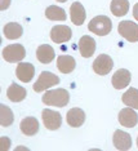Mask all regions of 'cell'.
<instances>
[{"label":"cell","mask_w":138,"mask_h":151,"mask_svg":"<svg viewBox=\"0 0 138 151\" xmlns=\"http://www.w3.org/2000/svg\"><path fill=\"white\" fill-rule=\"evenodd\" d=\"M118 31L129 43L138 42V25L132 21H121L118 26Z\"/></svg>","instance_id":"cell-5"},{"label":"cell","mask_w":138,"mask_h":151,"mask_svg":"<svg viewBox=\"0 0 138 151\" xmlns=\"http://www.w3.org/2000/svg\"><path fill=\"white\" fill-rule=\"evenodd\" d=\"M19 128L25 136H35L39 130V122L34 116H27L21 122Z\"/></svg>","instance_id":"cell-16"},{"label":"cell","mask_w":138,"mask_h":151,"mask_svg":"<svg viewBox=\"0 0 138 151\" xmlns=\"http://www.w3.org/2000/svg\"><path fill=\"white\" fill-rule=\"evenodd\" d=\"M70 16H71V21L74 25L80 26L84 23L85 18H87V12H85L84 6H83L79 1L72 3L70 6Z\"/></svg>","instance_id":"cell-14"},{"label":"cell","mask_w":138,"mask_h":151,"mask_svg":"<svg viewBox=\"0 0 138 151\" xmlns=\"http://www.w3.org/2000/svg\"><path fill=\"white\" fill-rule=\"evenodd\" d=\"M68 92L63 88L53 89V91H48L43 96V102L49 106H56V107H65L68 104Z\"/></svg>","instance_id":"cell-1"},{"label":"cell","mask_w":138,"mask_h":151,"mask_svg":"<svg viewBox=\"0 0 138 151\" xmlns=\"http://www.w3.org/2000/svg\"><path fill=\"white\" fill-rule=\"evenodd\" d=\"M72 31L68 26L65 25H57L50 30V39L53 40V43L61 44V43H66L71 39Z\"/></svg>","instance_id":"cell-8"},{"label":"cell","mask_w":138,"mask_h":151,"mask_svg":"<svg viewBox=\"0 0 138 151\" xmlns=\"http://www.w3.org/2000/svg\"><path fill=\"white\" fill-rule=\"evenodd\" d=\"M119 123L126 128H133L138 123V114L133 110V107L123 109L119 112Z\"/></svg>","instance_id":"cell-10"},{"label":"cell","mask_w":138,"mask_h":151,"mask_svg":"<svg viewBox=\"0 0 138 151\" xmlns=\"http://www.w3.org/2000/svg\"><path fill=\"white\" fill-rule=\"evenodd\" d=\"M130 73L125 68H120L118 70L114 76L111 79V83H112V87L115 89H124L125 87H128L129 83H130Z\"/></svg>","instance_id":"cell-12"},{"label":"cell","mask_w":138,"mask_h":151,"mask_svg":"<svg viewBox=\"0 0 138 151\" xmlns=\"http://www.w3.org/2000/svg\"><path fill=\"white\" fill-rule=\"evenodd\" d=\"M26 89L23 87H21L18 84H10V87L6 91V97H8L12 102H21L26 98Z\"/></svg>","instance_id":"cell-19"},{"label":"cell","mask_w":138,"mask_h":151,"mask_svg":"<svg viewBox=\"0 0 138 151\" xmlns=\"http://www.w3.org/2000/svg\"><path fill=\"white\" fill-rule=\"evenodd\" d=\"M121 101L124 105L133 107L134 110H138V89L136 88H129L121 96Z\"/></svg>","instance_id":"cell-23"},{"label":"cell","mask_w":138,"mask_h":151,"mask_svg":"<svg viewBox=\"0 0 138 151\" xmlns=\"http://www.w3.org/2000/svg\"><path fill=\"white\" fill-rule=\"evenodd\" d=\"M129 9V1L128 0H112L110 4V11L114 16L123 17L128 13Z\"/></svg>","instance_id":"cell-21"},{"label":"cell","mask_w":138,"mask_h":151,"mask_svg":"<svg viewBox=\"0 0 138 151\" xmlns=\"http://www.w3.org/2000/svg\"><path fill=\"white\" fill-rule=\"evenodd\" d=\"M14 122V115L13 111L5 105H0V124L3 127H9Z\"/></svg>","instance_id":"cell-24"},{"label":"cell","mask_w":138,"mask_h":151,"mask_svg":"<svg viewBox=\"0 0 138 151\" xmlns=\"http://www.w3.org/2000/svg\"><path fill=\"white\" fill-rule=\"evenodd\" d=\"M76 67V61L71 56H60L57 58V68L62 74H70Z\"/></svg>","instance_id":"cell-18"},{"label":"cell","mask_w":138,"mask_h":151,"mask_svg":"<svg viewBox=\"0 0 138 151\" xmlns=\"http://www.w3.org/2000/svg\"><path fill=\"white\" fill-rule=\"evenodd\" d=\"M66 120H67V124L70 127L79 128L85 122V112L81 109H78V107L71 109V110H68V112L66 115Z\"/></svg>","instance_id":"cell-15"},{"label":"cell","mask_w":138,"mask_h":151,"mask_svg":"<svg viewBox=\"0 0 138 151\" xmlns=\"http://www.w3.org/2000/svg\"><path fill=\"white\" fill-rule=\"evenodd\" d=\"M35 74V67L30 62H21L16 68V76L23 83H30Z\"/></svg>","instance_id":"cell-11"},{"label":"cell","mask_w":138,"mask_h":151,"mask_svg":"<svg viewBox=\"0 0 138 151\" xmlns=\"http://www.w3.org/2000/svg\"><path fill=\"white\" fill-rule=\"evenodd\" d=\"M9 146H10V139H8L6 137H1L0 138V150L1 151L9 150Z\"/></svg>","instance_id":"cell-25"},{"label":"cell","mask_w":138,"mask_h":151,"mask_svg":"<svg viewBox=\"0 0 138 151\" xmlns=\"http://www.w3.org/2000/svg\"><path fill=\"white\" fill-rule=\"evenodd\" d=\"M79 52L84 58H89L96 52V40L92 36L85 35L79 40Z\"/></svg>","instance_id":"cell-13"},{"label":"cell","mask_w":138,"mask_h":151,"mask_svg":"<svg viewBox=\"0 0 138 151\" xmlns=\"http://www.w3.org/2000/svg\"><path fill=\"white\" fill-rule=\"evenodd\" d=\"M26 57V50L21 44H10L3 49V58L6 62H21Z\"/></svg>","instance_id":"cell-4"},{"label":"cell","mask_w":138,"mask_h":151,"mask_svg":"<svg viewBox=\"0 0 138 151\" xmlns=\"http://www.w3.org/2000/svg\"><path fill=\"white\" fill-rule=\"evenodd\" d=\"M114 67L111 57L107 54H99L93 62V71L98 75H107Z\"/></svg>","instance_id":"cell-7"},{"label":"cell","mask_w":138,"mask_h":151,"mask_svg":"<svg viewBox=\"0 0 138 151\" xmlns=\"http://www.w3.org/2000/svg\"><path fill=\"white\" fill-rule=\"evenodd\" d=\"M133 17L138 21V3L134 4V6H133Z\"/></svg>","instance_id":"cell-27"},{"label":"cell","mask_w":138,"mask_h":151,"mask_svg":"<svg viewBox=\"0 0 138 151\" xmlns=\"http://www.w3.org/2000/svg\"><path fill=\"white\" fill-rule=\"evenodd\" d=\"M137 146H138V138H137Z\"/></svg>","instance_id":"cell-29"},{"label":"cell","mask_w":138,"mask_h":151,"mask_svg":"<svg viewBox=\"0 0 138 151\" xmlns=\"http://www.w3.org/2000/svg\"><path fill=\"white\" fill-rule=\"evenodd\" d=\"M60 83V78L57 75H54L53 73H49V71H43L39 78H37L36 83L34 84V91L40 93L43 91H47L53 85H57Z\"/></svg>","instance_id":"cell-3"},{"label":"cell","mask_w":138,"mask_h":151,"mask_svg":"<svg viewBox=\"0 0 138 151\" xmlns=\"http://www.w3.org/2000/svg\"><path fill=\"white\" fill-rule=\"evenodd\" d=\"M45 17L50 21H66V12L57 5H50L45 9Z\"/></svg>","instance_id":"cell-22"},{"label":"cell","mask_w":138,"mask_h":151,"mask_svg":"<svg viewBox=\"0 0 138 151\" xmlns=\"http://www.w3.org/2000/svg\"><path fill=\"white\" fill-rule=\"evenodd\" d=\"M58 3H65V1H67V0H57Z\"/></svg>","instance_id":"cell-28"},{"label":"cell","mask_w":138,"mask_h":151,"mask_svg":"<svg viewBox=\"0 0 138 151\" xmlns=\"http://www.w3.org/2000/svg\"><path fill=\"white\" fill-rule=\"evenodd\" d=\"M10 5V0H0V11H5Z\"/></svg>","instance_id":"cell-26"},{"label":"cell","mask_w":138,"mask_h":151,"mask_svg":"<svg viewBox=\"0 0 138 151\" xmlns=\"http://www.w3.org/2000/svg\"><path fill=\"white\" fill-rule=\"evenodd\" d=\"M89 31L98 36H106L111 32L112 29V22L107 16H97L92 18V21L88 25Z\"/></svg>","instance_id":"cell-2"},{"label":"cell","mask_w":138,"mask_h":151,"mask_svg":"<svg viewBox=\"0 0 138 151\" xmlns=\"http://www.w3.org/2000/svg\"><path fill=\"white\" fill-rule=\"evenodd\" d=\"M41 116H43V123L45 125V128L49 130H57L62 125V116L57 111L44 109L43 112H41Z\"/></svg>","instance_id":"cell-6"},{"label":"cell","mask_w":138,"mask_h":151,"mask_svg":"<svg viewBox=\"0 0 138 151\" xmlns=\"http://www.w3.org/2000/svg\"><path fill=\"white\" fill-rule=\"evenodd\" d=\"M112 141H114V146L119 151H128L132 147V138H130V136L120 129L114 132Z\"/></svg>","instance_id":"cell-9"},{"label":"cell","mask_w":138,"mask_h":151,"mask_svg":"<svg viewBox=\"0 0 138 151\" xmlns=\"http://www.w3.org/2000/svg\"><path fill=\"white\" fill-rule=\"evenodd\" d=\"M54 57H56L54 49L50 45H48V44H43V45H40L39 48H37L36 58L40 63H44V65L50 63L52 61L54 60Z\"/></svg>","instance_id":"cell-17"},{"label":"cell","mask_w":138,"mask_h":151,"mask_svg":"<svg viewBox=\"0 0 138 151\" xmlns=\"http://www.w3.org/2000/svg\"><path fill=\"white\" fill-rule=\"evenodd\" d=\"M3 31H4V35H5L6 39L16 40V39H18V37L22 36L23 29H22V26H21L19 23H17V22H9V23H6V25L4 26Z\"/></svg>","instance_id":"cell-20"}]
</instances>
